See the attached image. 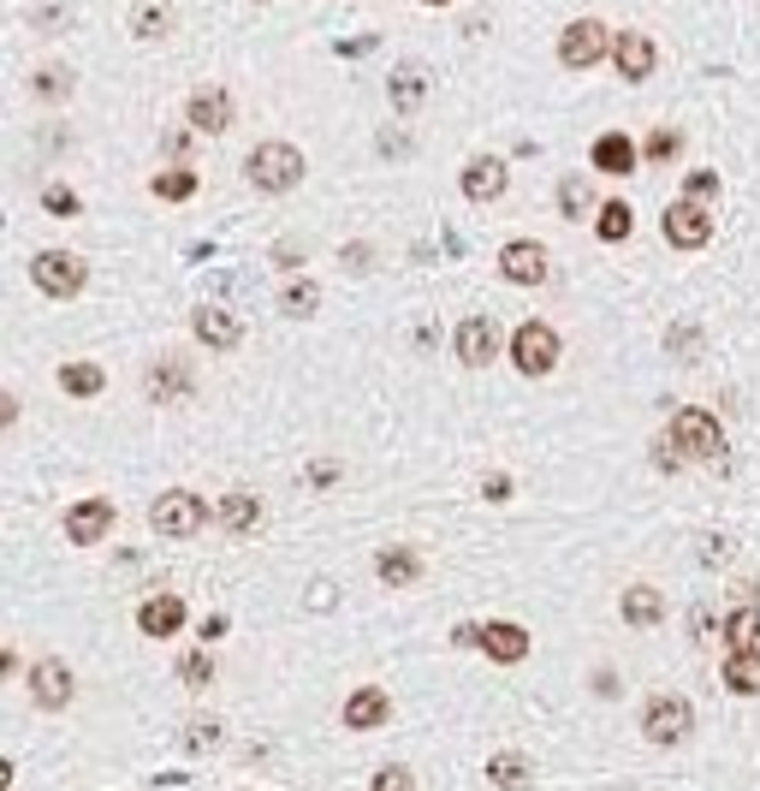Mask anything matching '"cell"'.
Returning <instances> with one entry per match:
<instances>
[{
    "label": "cell",
    "instance_id": "10",
    "mask_svg": "<svg viewBox=\"0 0 760 791\" xmlns=\"http://www.w3.org/2000/svg\"><path fill=\"white\" fill-rule=\"evenodd\" d=\"M463 643H476L488 661L499 666H517L529 655V631L523 625H511V619H488V625H476V631H463Z\"/></svg>",
    "mask_w": 760,
    "mask_h": 791
},
{
    "label": "cell",
    "instance_id": "15",
    "mask_svg": "<svg viewBox=\"0 0 760 791\" xmlns=\"http://www.w3.org/2000/svg\"><path fill=\"white\" fill-rule=\"evenodd\" d=\"M499 357V328L488 316H470V322H458V364L463 369H488Z\"/></svg>",
    "mask_w": 760,
    "mask_h": 791
},
{
    "label": "cell",
    "instance_id": "20",
    "mask_svg": "<svg viewBox=\"0 0 760 791\" xmlns=\"http://www.w3.org/2000/svg\"><path fill=\"white\" fill-rule=\"evenodd\" d=\"M344 726L351 732H374V726H387L392 720V696L380 691V684H362V691H351V702H344Z\"/></svg>",
    "mask_w": 760,
    "mask_h": 791
},
{
    "label": "cell",
    "instance_id": "11",
    "mask_svg": "<svg viewBox=\"0 0 760 791\" xmlns=\"http://www.w3.org/2000/svg\"><path fill=\"white\" fill-rule=\"evenodd\" d=\"M499 274H506L511 286H541L552 274V256L541 238H511V245H499Z\"/></svg>",
    "mask_w": 760,
    "mask_h": 791
},
{
    "label": "cell",
    "instance_id": "40",
    "mask_svg": "<svg viewBox=\"0 0 760 791\" xmlns=\"http://www.w3.org/2000/svg\"><path fill=\"white\" fill-rule=\"evenodd\" d=\"M683 197H696V202L719 197V174H713V167H696V174H683Z\"/></svg>",
    "mask_w": 760,
    "mask_h": 791
},
{
    "label": "cell",
    "instance_id": "34",
    "mask_svg": "<svg viewBox=\"0 0 760 791\" xmlns=\"http://www.w3.org/2000/svg\"><path fill=\"white\" fill-rule=\"evenodd\" d=\"M220 738H227V732H220V720H214V714H197V720H184V732H179V744L202 755V750H214V744H220Z\"/></svg>",
    "mask_w": 760,
    "mask_h": 791
},
{
    "label": "cell",
    "instance_id": "27",
    "mask_svg": "<svg viewBox=\"0 0 760 791\" xmlns=\"http://www.w3.org/2000/svg\"><path fill=\"white\" fill-rule=\"evenodd\" d=\"M724 684L737 696H760V649H731L724 655Z\"/></svg>",
    "mask_w": 760,
    "mask_h": 791
},
{
    "label": "cell",
    "instance_id": "7",
    "mask_svg": "<svg viewBox=\"0 0 760 791\" xmlns=\"http://www.w3.org/2000/svg\"><path fill=\"white\" fill-rule=\"evenodd\" d=\"M660 227H666V245H678V250H701V245H713V209H707V202H696V197L666 202Z\"/></svg>",
    "mask_w": 760,
    "mask_h": 791
},
{
    "label": "cell",
    "instance_id": "19",
    "mask_svg": "<svg viewBox=\"0 0 760 791\" xmlns=\"http://www.w3.org/2000/svg\"><path fill=\"white\" fill-rule=\"evenodd\" d=\"M184 619H190V607L179 595H149L143 607H137V631H143V637H179Z\"/></svg>",
    "mask_w": 760,
    "mask_h": 791
},
{
    "label": "cell",
    "instance_id": "47",
    "mask_svg": "<svg viewBox=\"0 0 760 791\" xmlns=\"http://www.w3.org/2000/svg\"><path fill=\"white\" fill-rule=\"evenodd\" d=\"M12 417H19V399H12V393H0V428H12Z\"/></svg>",
    "mask_w": 760,
    "mask_h": 791
},
{
    "label": "cell",
    "instance_id": "48",
    "mask_svg": "<svg viewBox=\"0 0 760 791\" xmlns=\"http://www.w3.org/2000/svg\"><path fill=\"white\" fill-rule=\"evenodd\" d=\"M511 494V476H488V501H506Z\"/></svg>",
    "mask_w": 760,
    "mask_h": 791
},
{
    "label": "cell",
    "instance_id": "35",
    "mask_svg": "<svg viewBox=\"0 0 760 791\" xmlns=\"http://www.w3.org/2000/svg\"><path fill=\"white\" fill-rule=\"evenodd\" d=\"M179 679L190 684V691H209V684H214V655H209V649H190V655L179 661Z\"/></svg>",
    "mask_w": 760,
    "mask_h": 791
},
{
    "label": "cell",
    "instance_id": "25",
    "mask_svg": "<svg viewBox=\"0 0 760 791\" xmlns=\"http://www.w3.org/2000/svg\"><path fill=\"white\" fill-rule=\"evenodd\" d=\"M488 780H493L499 791H529V785H534V768H529V755H523V750H493Z\"/></svg>",
    "mask_w": 760,
    "mask_h": 791
},
{
    "label": "cell",
    "instance_id": "22",
    "mask_svg": "<svg viewBox=\"0 0 760 791\" xmlns=\"http://www.w3.org/2000/svg\"><path fill=\"white\" fill-rule=\"evenodd\" d=\"M589 161H594V174H607V179H624L630 167H636V144H630L624 131H607V137H594Z\"/></svg>",
    "mask_w": 760,
    "mask_h": 791
},
{
    "label": "cell",
    "instance_id": "21",
    "mask_svg": "<svg viewBox=\"0 0 760 791\" xmlns=\"http://www.w3.org/2000/svg\"><path fill=\"white\" fill-rule=\"evenodd\" d=\"M149 399L154 405H179V399H190V393H197V375H190L184 364H179V357H167V364H154L149 369Z\"/></svg>",
    "mask_w": 760,
    "mask_h": 791
},
{
    "label": "cell",
    "instance_id": "45",
    "mask_svg": "<svg viewBox=\"0 0 760 791\" xmlns=\"http://www.w3.org/2000/svg\"><path fill=\"white\" fill-rule=\"evenodd\" d=\"M309 483H316V488H327V483H339V464H327V458H321V464H316V471H309Z\"/></svg>",
    "mask_w": 760,
    "mask_h": 791
},
{
    "label": "cell",
    "instance_id": "51",
    "mask_svg": "<svg viewBox=\"0 0 760 791\" xmlns=\"http://www.w3.org/2000/svg\"><path fill=\"white\" fill-rule=\"evenodd\" d=\"M422 7H452V0H422Z\"/></svg>",
    "mask_w": 760,
    "mask_h": 791
},
{
    "label": "cell",
    "instance_id": "18",
    "mask_svg": "<svg viewBox=\"0 0 760 791\" xmlns=\"http://www.w3.org/2000/svg\"><path fill=\"white\" fill-rule=\"evenodd\" d=\"M113 530V501H78L72 512H66V536H72V547H96L101 536Z\"/></svg>",
    "mask_w": 760,
    "mask_h": 791
},
{
    "label": "cell",
    "instance_id": "1",
    "mask_svg": "<svg viewBox=\"0 0 760 791\" xmlns=\"http://www.w3.org/2000/svg\"><path fill=\"white\" fill-rule=\"evenodd\" d=\"M244 174H250L256 191L286 197V191H298V185H303V149H298V144H286V137H268V144H256V149H250Z\"/></svg>",
    "mask_w": 760,
    "mask_h": 791
},
{
    "label": "cell",
    "instance_id": "36",
    "mask_svg": "<svg viewBox=\"0 0 760 791\" xmlns=\"http://www.w3.org/2000/svg\"><path fill=\"white\" fill-rule=\"evenodd\" d=\"M30 90H37V101H66L72 96V72H66V66H42Z\"/></svg>",
    "mask_w": 760,
    "mask_h": 791
},
{
    "label": "cell",
    "instance_id": "2",
    "mask_svg": "<svg viewBox=\"0 0 760 791\" xmlns=\"http://www.w3.org/2000/svg\"><path fill=\"white\" fill-rule=\"evenodd\" d=\"M671 441H678V453L696 458V464H724V428L707 405H683L678 417H671Z\"/></svg>",
    "mask_w": 760,
    "mask_h": 791
},
{
    "label": "cell",
    "instance_id": "9",
    "mask_svg": "<svg viewBox=\"0 0 760 791\" xmlns=\"http://www.w3.org/2000/svg\"><path fill=\"white\" fill-rule=\"evenodd\" d=\"M607 42H612V30L600 24V19L564 24V37H559V66H570V72H589V66L607 60Z\"/></svg>",
    "mask_w": 760,
    "mask_h": 791
},
{
    "label": "cell",
    "instance_id": "29",
    "mask_svg": "<svg viewBox=\"0 0 760 791\" xmlns=\"http://www.w3.org/2000/svg\"><path fill=\"white\" fill-rule=\"evenodd\" d=\"M167 30H172V7H167V0H143V7L131 12V37L137 42H161Z\"/></svg>",
    "mask_w": 760,
    "mask_h": 791
},
{
    "label": "cell",
    "instance_id": "31",
    "mask_svg": "<svg viewBox=\"0 0 760 791\" xmlns=\"http://www.w3.org/2000/svg\"><path fill=\"white\" fill-rule=\"evenodd\" d=\"M149 191L161 202H190V197H197V174H190V167H167V174L149 179Z\"/></svg>",
    "mask_w": 760,
    "mask_h": 791
},
{
    "label": "cell",
    "instance_id": "12",
    "mask_svg": "<svg viewBox=\"0 0 760 791\" xmlns=\"http://www.w3.org/2000/svg\"><path fill=\"white\" fill-rule=\"evenodd\" d=\"M72 691H78V679L60 655H42L37 666H30V696H37V709H66Z\"/></svg>",
    "mask_w": 760,
    "mask_h": 791
},
{
    "label": "cell",
    "instance_id": "33",
    "mask_svg": "<svg viewBox=\"0 0 760 791\" xmlns=\"http://www.w3.org/2000/svg\"><path fill=\"white\" fill-rule=\"evenodd\" d=\"M724 643L731 649H760V607H737L724 619Z\"/></svg>",
    "mask_w": 760,
    "mask_h": 791
},
{
    "label": "cell",
    "instance_id": "39",
    "mask_svg": "<svg viewBox=\"0 0 760 791\" xmlns=\"http://www.w3.org/2000/svg\"><path fill=\"white\" fill-rule=\"evenodd\" d=\"M42 209H48V215H78L83 197L72 191V185H48V191H42Z\"/></svg>",
    "mask_w": 760,
    "mask_h": 791
},
{
    "label": "cell",
    "instance_id": "37",
    "mask_svg": "<svg viewBox=\"0 0 760 791\" xmlns=\"http://www.w3.org/2000/svg\"><path fill=\"white\" fill-rule=\"evenodd\" d=\"M582 209H589V179H559V215L577 220Z\"/></svg>",
    "mask_w": 760,
    "mask_h": 791
},
{
    "label": "cell",
    "instance_id": "8",
    "mask_svg": "<svg viewBox=\"0 0 760 791\" xmlns=\"http://www.w3.org/2000/svg\"><path fill=\"white\" fill-rule=\"evenodd\" d=\"M607 60L618 66V78H624V83H648L653 66H660V42H653L648 30H612Z\"/></svg>",
    "mask_w": 760,
    "mask_h": 791
},
{
    "label": "cell",
    "instance_id": "26",
    "mask_svg": "<svg viewBox=\"0 0 760 791\" xmlns=\"http://www.w3.org/2000/svg\"><path fill=\"white\" fill-rule=\"evenodd\" d=\"M316 309H321V286L309 280V274H298V280L280 286V316H286V322H309Z\"/></svg>",
    "mask_w": 760,
    "mask_h": 791
},
{
    "label": "cell",
    "instance_id": "28",
    "mask_svg": "<svg viewBox=\"0 0 760 791\" xmlns=\"http://www.w3.org/2000/svg\"><path fill=\"white\" fill-rule=\"evenodd\" d=\"M214 518L232 530V536H250L256 524H262V501H256V494H227V501L214 506Z\"/></svg>",
    "mask_w": 760,
    "mask_h": 791
},
{
    "label": "cell",
    "instance_id": "42",
    "mask_svg": "<svg viewBox=\"0 0 760 791\" xmlns=\"http://www.w3.org/2000/svg\"><path fill=\"white\" fill-rule=\"evenodd\" d=\"M653 464H660L666 476H678V471H683V453H678V441H666V435L653 441Z\"/></svg>",
    "mask_w": 760,
    "mask_h": 791
},
{
    "label": "cell",
    "instance_id": "24",
    "mask_svg": "<svg viewBox=\"0 0 760 791\" xmlns=\"http://www.w3.org/2000/svg\"><path fill=\"white\" fill-rule=\"evenodd\" d=\"M387 96H392V108H399V113H417L422 108V101H428V72H422V66H399V72H392L387 78Z\"/></svg>",
    "mask_w": 760,
    "mask_h": 791
},
{
    "label": "cell",
    "instance_id": "4",
    "mask_svg": "<svg viewBox=\"0 0 760 791\" xmlns=\"http://www.w3.org/2000/svg\"><path fill=\"white\" fill-rule=\"evenodd\" d=\"M149 524L161 530V536L184 542V536H197V530L209 524V501H202V494H190V488H167V494H154Z\"/></svg>",
    "mask_w": 760,
    "mask_h": 791
},
{
    "label": "cell",
    "instance_id": "5",
    "mask_svg": "<svg viewBox=\"0 0 760 791\" xmlns=\"http://www.w3.org/2000/svg\"><path fill=\"white\" fill-rule=\"evenodd\" d=\"M689 732H696V709L683 696H653L642 709V738L653 750H678L689 744Z\"/></svg>",
    "mask_w": 760,
    "mask_h": 791
},
{
    "label": "cell",
    "instance_id": "23",
    "mask_svg": "<svg viewBox=\"0 0 760 791\" xmlns=\"http://www.w3.org/2000/svg\"><path fill=\"white\" fill-rule=\"evenodd\" d=\"M618 613H624L636 631H648V625H660V619H666V595L653 590V583H630L624 601H618Z\"/></svg>",
    "mask_w": 760,
    "mask_h": 791
},
{
    "label": "cell",
    "instance_id": "30",
    "mask_svg": "<svg viewBox=\"0 0 760 791\" xmlns=\"http://www.w3.org/2000/svg\"><path fill=\"white\" fill-rule=\"evenodd\" d=\"M630 202L624 197H612V202H600V215H594V233L600 238H607V245H624V238H630Z\"/></svg>",
    "mask_w": 760,
    "mask_h": 791
},
{
    "label": "cell",
    "instance_id": "3",
    "mask_svg": "<svg viewBox=\"0 0 760 791\" xmlns=\"http://www.w3.org/2000/svg\"><path fill=\"white\" fill-rule=\"evenodd\" d=\"M559 352H564V339L552 322H523V328L511 334V364L529 375V382H541V375L559 369Z\"/></svg>",
    "mask_w": 760,
    "mask_h": 791
},
{
    "label": "cell",
    "instance_id": "44",
    "mask_svg": "<svg viewBox=\"0 0 760 791\" xmlns=\"http://www.w3.org/2000/svg\"><path fill=\"white\" fill-rule=\"evenodd\" d=\"M344 268H374V250L369 245H351V250H344Z\"/></svg>",
    "mask_w": 760,
    "mask_h": 791
},
{
    "label": "cell",
    "instance_id": "16",
    "mask_svg": "<svg viewBox=\"0 0 760 791\" xmlns=\"http://www.w3.org/2000/svg\"><path fill=\"white\" fill-rule=\"evenodd\" d=\"M458 185H463V197H470V202L506 197V161H499V155H470V161H463V174H458Z\"/></svg>",
    "mask_w": 760,
    "mask_h": 791
},
{
    "label": "cell",
    "instance_id": "32",
    "mask_svg": "<svg viewBox=\"0 0 760 791\" xmlns=\"http://www.w3.org/2000/svg\"><path fill=\"white\" fill-rule=\"evenodd\" d=\"M101 387H108V375H101L96 364H66L60 369V393H72V399H96Z\"/></svg>",
    "mask_w": 760,
    "mask_h": 791
},
{
    "label": "cell",
    "instance_id": "41",
    "mask_svg": "<svg viewBox=\"0 0 760 791\" xmlns=\"http://www.w3.org/2000/svg\"><path fill=\"white\" fill-rule=\"evenodd\" d=\"M374 791H417V773L392 762V768H380V773H374Z\"/></svg>",
    "mask_w": 760,
    "mask_h": 791
},
{
    "label": "cell",
    "instance_id": "14",
    "mask_svg": "<svg viewBox=\"0 0 760 791\" xmlns=\"http://www.w3.org/2000/svg\"><path fill=\"white\" fill-rule=\"evenodd\" d=\"M190 334H197L209 352H232L238 339H244V322H238L232 309H220V304H202L197 316H190Z\"/></svg>",
    "mask_w": 760,
    "mask_h": 791
},
{
    "label": "cell",
    "instance_id": "49",
    "mask_svg": "<svg viewBox=\"0 0 760 791\" xmlns=\"http://www.w3.org/2000/svg\"><path fill=\"white\" fill-rule=\"evenodd\" d=\"M0 791H12V762L0 755Z\"/></svg>",
    "mask_w": 760,
    "mask_h": 791
},
{
    "label": "cell",
    "instance_id": "43",
    "mask_svg": "<svg viewBox=\"0 0 760 791\" xmlns=\"http://www.w3.org/2000/svg\"><path fill=\"white\" fill-rule=\"evenodd\" d=\"M696 339H701V334H696V322H683V328L671 334V352H696Z\"/></svg>",
    "mask_w": 760,
    "mask_h": 791
},
{
    "label": "cell",
    "instance_id": "13",
    "mask_svg": "<svg viewBox=\"0 0 760 791\" xmlns=\"http://www.w3.org/2000/svg\"><path fill=\"white\" fill-rule=\"evenodd\" d=\"M184 119H190V131H209V137H220V131L232 126V96L220 90V83H202V90L184 101Z\"/></svg>",
    "mask_w": 760,
    "mask_h": 791
},
{
    "label": "cell",
    "instance_id": "46",
    "mask_svg": "<svg viewBox=\"0 0 760 791\" xmlns=\"http://www.w3.org/2000/svg\"><path fill=\"white\" fill-rule=\"evenodd\" d=\"M202 637H209V643H214V637H227V619L209 613V619H202Z\"/></svg>",
    "mask_w": 760,
    "mask_h": 791
},
{
    "label": "cell",
    "instance_id": "50",
    "mask_svg": "<svg viewBox=\"0 0 760 791\" xmlns=\"http://www.w3.org/2000/svg\"><path fill=\"white\" fill-rule=\"evenodd\" d=\"M12 666H19V661H12V649H0V679H7Z\"/></svg>",
    "mask_w": 760,
    "mask_h": 791
},
{
    "label": "cell",
    "instance_id": "38",
    "mask_svg": "<svg viewBox=\"0 0 760 791\" xmlns=\"http://www.w3.org/2000/svg\"><path fill=\"white\" fill-rule=\"evenodd\" d=\"M648 161H671V155H683V131H671V126H660V131H653L648 137Z\"/></svg>",
    "mask_w": 760,
    "mask_h": 791
},
{
    "label": "cell",
    "instance_id": "6",
    "mask_svg": "<svg viewBox=\"0 0 760 791\" xmlns=\"http://www.w3.org/2000/svg\"><path fill=\"white\" fill-rule=\"evenodd\" d=\"M30 280H37L42 298H78L90 268H83V256H72V250H37L30 256Z\"/></svg>",
    "mask_w": 760,
    "mask_h": 791
},
{
    "label": "cell",
    "instance_id": "17",
    "mask_svg": "<svg viewBox=\"0 0 760 791\" xmlns=\"http://www.w3.org/2000/svg\"><path fill=\"white\" fill-rule=\"evenodd\" d=\"M374 577L387 583V590H410V583H422L428 577L422 547H380V554H374Z\"/></svg>",
    "mask_w": 760,
    "mask_h": 791
}]
</instances>
